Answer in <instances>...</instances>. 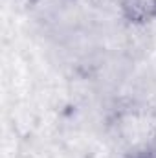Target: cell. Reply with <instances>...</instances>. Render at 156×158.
<instances>
[{"label": "cell", "instance_id": "1", "mask_svg": "<svg viewBox=\"0 0 156 158\" xmlns=\"http://www.w3.org/2000/svg\"><path fill=\"white\" fill-rule=\"evenodd\" d=\"M117 7L130 26L143 28L156 20V0H117Z\"/></svg>", "mask_w": 156, "mask_h": 158}, {"label": "cell", "instance_id": "2", "mask_svg": "<svg viewBox=\"0 0 156 158\" xmlns=\"http://www.w3.org/2000/svg\"><path fill=\"white\" fill-rule=\"evenodd\" d=\"M129 158H154V155L149 153V151H143V153H134V155H130Z\"/></svg>", "mask_w": 156, "mask_h": 158}]
</instances>
